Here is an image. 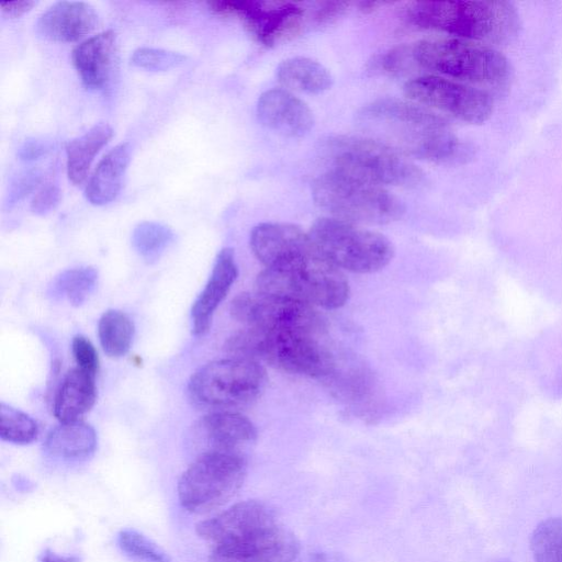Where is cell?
Wrapping results in <instances>:
<instances>
[{"mask_svg": "<svg viewBox=\"0 0 562 562\" xmlns=\"http://www.w3.org/2000/svg\"><path fill=\"white\" fill-rule=\"evenodd\" d=\"M357 123L368 137L405 157L448 165L472 156V148L453 134L442 116L411 100L372 101L358 112Z\"/></svg>", "mask_w": 562, "mask_h": 562, "instance_id": "obj_1", "label": "cell"}, {"mask_svg": "<svg viewBox=\"0 0 562 562\" xmlns=\"http://www.w3.org/2000/svg\"><path fill=\"white\" fill-rule=\"evenodd\" d=\"M415 26L483 44L504 43L519 32L520 19L507 1H422L406 10Z\"/></svg>", "mask_w": 562, "mask_h": 562, "instance_id": "obj_2", "label": "cell"}, {"mask_svg": "<svg viewBox=\"0 0 562 562\" xmlns=\"http://www.w3.org/2000/svg\"><path fill=\"white\" fill-rule=\"evenodd\" d=\"M318 337L303 331L246 327L227 339L225 349L232 357L262 361L289 373L329 378L335 371V359Z\"/></svg>", "mask_w": 562, "mask_h": 562, "instance_id": "obj_3", "label": "cell"}, {"mask_svg": "<svg viewBox=\"0 0 562 562\" xmlns=\"http://www.w3.org/2000/svg\"><path fill=\"white\" fill-rule=\"evenodd\" d=\"M255 291L286 296L326 310L346 304L350 289L342 270L313 245L276 268H266L256 280Z\"/></svg>", "mask_w": 562, "mask_h": 562, "instance_id": "obj_4", "label": "cell"}, {"mask_svg": "<svg viewBox=\"0 0 562 562\" xmlns=\"http://www.w3.org/2000/svg\"><path fill=\"white\" fill-rule=\"evenodd\" d=\"M412 46L415 65L467 85L501 87L512 77L509 60L494 47L458 37L430 38Z\"/></svg>", "mask_w": 562, "mask_h": 562, "instance_id": "obj_5", "label": "cell"}, {"mask_svg": "<svg viewBox=\"0 0 562 562\" xmlns=\"http://www.w3.org/2000/svg\"><path fill=\"white\" fill-rule=\"evenodd\" d=\"M312 195L331 217L356 225L389 224L405 213L403 202L385 188L334 169L314 180Z\"/></svg>", "mask_w": 562, "mask_h": 562, "instance_id": "obj_6", "label": "cell"}, {"mask_svg": "<svg viewBox=\"0 0 562 562\" xmlns=\"http://www.w3.org/2000/svg\"><path fill=\"white\" fill-rule=\"evenodd\" d=\"M334 170L375 186L417 188L425 175L414 162L370 137L335 136L327 140Z\"/></svg>", "mask_w": 562, "mask_h": 562, "instance_id": "obj_7", "label": "cell"}, {"mask_svg": "<svg viewBox=\"0 0 562 562\" xmlns=\"http://www.w3.org/2000/svg\"><path fill=\"white\" fill-rule=\"evenodd\" d=\"M266 384L260 362L231 357L200 367L189 380L188 394L195 405L212 412L234 411L256 401Z\"/></svg>", "mask_w": 562, "mask_h": 562, "instance_id": "obj_8", "label": "cell"}, {"mask_svg": "<svg viewBox=\"0 0 562 562\" xmlns=\"http://www.w3.org/2000/svg\"><path fill=\"white\" fill-rule=\"evenodd\" d=\"M308 235L318 252L340 270L373 273L394 256V247L384 235L334 217L315 221Z\"/></svg>", "mask_w": 562, "mask_h": 562, "instance_id": "obj_9", "label": "cell"}, {"mask_svg": "<svg viewBox=\"0 0 562 562\" xmlns=\"http://www.w3.org/2000/svg\"><path fill=\"white\" fill-rule=\"evenodd\" d=\"M247 464L241 453H200L178 482L181 506L192 514H206L224 506L243 486Z\"/></svg>", "mask_w": 562, "mask_h": 562, "instance_id": "obj_10", "label": "cell"}, {"mask_svg": "<svg viewBox=\"0 0 562 562\" xmlns=\"http://www.w3.org/2000/svg\"><path fill=\"white\" fill-rule=\"evenodd\" d=\"M229 312L246 327L316 335L324 330L323 319L314 306L286 296L256 291L239 293L232 300Z\"/></svg>", "mask_w": 562, "mask_h": 562, "instance_id": "obj_11", "label": "cell"}, {"mask_svg": "<svg viewBox=\"0 0 562 562\" xmlns=\"http://www.w3.org/2000/svg\"><path fill=\"white\" fill-rule=\"evenodd\" d=\"M403 90L408 100L471 124L485 122L493 112L485 90L436 75L408 80Z\"/></svg>", "mask_w": 562, "mask_h": 562, "instance_id": "obj_12", "label": "cell"}, {"mask_svg": "<svg viewBox=\"0 0 562 562\" xmlns=\"http://www.w3.org/2000/svg\"><path fill=\"white\" fill-rule=\"evenodd\" d=\"M207 7L224 18H239L249 32L267 47L295 37L302 31L305 11L284 1H209Z\"/></svg>", "mask_w": 562, "mask_h": 562, "instance_id": "obj_13", "label": "cell"}, {"mask_svg": "<svg viewBox=\"0 0 562 562\" xmlns=\"http://www.w3.org/2000/svg\"><path fill=\"white\" fill-rule=\"evenodd\" d=\"M279 525L276 513L268 504L248 499L200 521L195 530L214 548L254 539Z\"/></svg>", "mask_w": 562, "mask_h": 562, "instance_id": "obj_14", "label": "cell"}, {"mask_svg": "<svg viewBox=\"0 0 562 562\" xmlns=\"http://www.w3.org/2000/svg\"><path fill=\"white\" fill-rule=\"evenodd\" d=\"M193 439L203 452L241 453L257 439L252 422L235 411H215L202 416L193 425Z\"/></svg>", "mask_w": 562, "mask_h": 562, "instance_id": "obj_15", "label": "cell"}, {"mask_svg": "<svg viewBox=\"0 0 562 562\" xmlns=\"http://www.w3.org/2000/svg\"><path fill=\"white\" fill-rule=\"evenodd\" d=\"M299 551L295 536L279 525L254 539L214 547L207 562H293Z\"/></svg>", "mask_w": 562, "mask_h": 562, "instance_id": "obj_16", "label": "cell"}, {"mask_svg": "<svg viewBox=\"0 0 562 562\" xmlns=\"http://www.w3.org/2000/svg\"><path fill=\"white\" fill-rule=\"evenodd\" d=\"M257 115L267 128L292 138L305 136L314 125L308 105L286 89L265 91L257 102Z\"/></svg>", "mask_w": 562, "mask_h": 562, "instance_id": "obj_17", "label": "cell"}, {"mask_svg": "<svg viewBox=\"0 0 562 562\" xmlns=\"http://www.w3.org/2000/svg\"><path fill=\"white\" fill-rule=\"evenodd\" d=\"M308 233L288 223H261L250 233V248L266 267H278L312 247Z\"/></svg>", "mask_w": 562, "mask_h": 562, "instance_id": "obj_18", "label": "cell"}, {"mask_svg": "<svg viewBox=\"0 0 562 562\" xmlns=\"http://www.w3.org/2000/svg\"><path fill=\"white\" fill-rule=\"evenodd\" d=\"M98 24L94 8L83 1H58L41 14L36 31L55 42H76L92 32Z\"/></svg>", "mask_w": 562, "mask_h": 562, "instance_id": "obj_19", "label": "cell"}, {"mask_svg": "<svg viewBox=\"0 0 562 562\" xmlns=\"http://www.w3.org/2000/svg\"><path fill=\"white\" fill-rule=\"evenodd\" d=\"M238 274L234 250L223 248L215 259L210 278L191 308L192 331L200 336L211 325L212 316L226 297Z\"/></svg>", "mask_w": 562, "mask_h": 562, "instance_id": "obj_20", "label": "cell"}, {"mask_svg": "<svg viewBox=\"0 0 562 562\" xmlns=\"http://www.w3.org/2000/svg\"><path fill=\"white\" fill-rule=\"evenodd\" d=\"M116 56V36L104 31L78 44L71 54L81 81L89 89L105 88L112 77Z\"/></svg>", "mask_w": 562, "mask_h": 562, "instance_id": "obj_21", "label": "cell"}, {"mask_svg": "<svg viewBox=\"0 0 562 562\" xmlns=\"http://www.w3.org/2000/svg\"><path fill=\"white\" fill-rule=\"evenodd\" d=\"M131 154L132 146L125 142L116 145L100 160L86 187V198L91 204L105 205L117 196Z\"/></svg>", "mask_w": 562, "mask_h": 562, "instance_id": "obj_22", "label": "cell"}, {"mask_svg": "<svg viewBox=\"0 0 562 562\" xmlns=\"http://www.w3.org/2000/svg\"><path fill=\"white\" fill-rule=\"evenodd\" d=\"M95 448V430L81 420L60 423L48 432L44 442L48 457L65 462L83 461Z\"/></svg>", "mask_w": 562, "mask_h": 562, "instance_id": "obj_23", "label": "cell"}, {"mask_svg": "<svg viewBox=\"0 0 562 562\" xmlns=\"http://www.w3.org/2000/svg\"><path fill=\"white\" fill-rule=\"evenodd\" d=\"M95 375L79 368L64 378L54 401V415L60 423L79 420L97 397Z\"/></svg>", "mask_w": 562, "mask_h": 562, "instance_id": "obj_24", "label": "cell"}, {"mask_svg": "<svg viewBox=\"0 0 562 562\" xmlns=\"http://www.w3.org/2000/svg\"><path fill=\"white\" fill-rule=\"evenodd\" d=\"M279 82L289 89L308 94H319L330 89L333 77L321 63L307 57H292L277 68Z\"/></svg>", "mask_w": 562, "mask_h": 562, "instance_id": "obj_25", "label": "cell"}, {"mask_svg": "<svg viewBox=\"0 0 562 562\" xmlns=\"http://www.w3.org/2000/svg\"><path fill=\"white\" fill-rule=\"evenodd\" d=\"M112 135V127L100 122L66 144L67 175L74 184L83 182L95 155Z\"/></svg>", "mask_w": 562, "mask_h": 562, "instance_id": "obj_26", "label": "cell"}, {"mask_svg": "<svg viewBox=\"0 0 562 562\" xmlns=\"http://www.w3.org/2000/svg\"><path fill=\"white\" fill-rule=\"evenodd\" d=\"M134 324L130 316L119 310H108L98 324V335L103 351L112 358L127 353L134 337Z\"/></svg>", "mask_w": 562, "mask_h": 562, "instance_id": "obj_27", "label": "cell"}, {"mask_svg": "<svg viewBox=\"0 0 562 562\" xmlns=\"http://www.w3.org/2000/svg\"><path fill=\"white\" fill-rule=\"evenodd\" d=\"M98 282V272L91 267L66 270L52 285V295L66 299L71 305H81L93 292Z\"/></svg>", "mask_w": 562, "mask_h": 562, "instance_id": "obj_28", "label": "cell"}, {"mask_svg": "<svg viewBox=\"0 0 562 562\" xmlns=\"http://www.w3.org/2000/svg\"><path fill=\"white\" fill-rule=\"evenodd\" d=\"M535 562H562V518L540 521L530 537Z\"/></svg>", "mask_w": 562, "mask_h": 562, "instance_id": "obj_29", "label": "cell"}, {"mask_svg": "<svg viewBox=\"0 0 562 562\" xmlns=\"http://www.w3.org/2000/svg\"><path fill=\"white\" fill-rule=\"evenodd\" d=\"M173 232L157 222H142L132 233V245L136 252L146 261L157 260L173 241Z\"/></svg>", "mask_w": 562, "mask_h": 562, "instance_id": "obj_30", "label": "cell"}, {"mask_svg": "<svg viewBox=\"0 0 562 562\" xmlns=\"http://www.w3.org/2000/svg\"><path fill=\"white\" fill-rule=\"evenodd\" d=\"M38 434L37 423L26 413L3 402L0 404V437L2 440L26 445Z\"/></svg>", "mask_w": 562, "mask_h": 562, "instance_id": "obj_31", "label": "cell"}, {"mask_svg": "<svg viewBox=\"0 0 562 562\" xmlns=\"http://www.w3.org/2000/svg\"><path fill=\"white\" fill-rule=\"evenodd\" d=\"M117 542L121 550L136 562H171L164 549L135 529L121 530Z\"/></svg>", "mask_w": 562, "mask_h": 562, "instance_id": "obj_32", "label": "cell"}, {"mask_svg": "<svg viewBox=\"0 0 562 562\" xmlns=\"http://www.w3.org/2000/svg\"><path fill=\"white\" fill-rule=\"evenodd\" d=\"M187 57L180 53L154 47H140L133 52L131 63L150 71H166L178 67Z\"/></svg>", "mask_w": 562, "mask_h": 562, "instance_id": "obj_33", "label": "cell"}, {"mask_svg": "<svg viewBox=\"0 0 562 562\" xmlns=\"http://www.w3.org/2000/svg\"><path fill=\"white\" fill-rule=\"evenodd\" d=\"M415 64L412 57V46H398L375 56L369 63V70L384 76H398Z\"/></svg>", "mask_w": 562, "mask_h": 562, "instance_id": "obj_34", "label": "cell"}, {"mask_svg": "<svg viewBox=\"0 0 562 562\" xmlns=\"http://www.w3.org/2000/svg\"><path fill=\"white\" fill-rule=\"evenodd\" d=\"M71 350L77 368L95 375L99 369V358L92 342L87 337L77 335L72 339Z\"/></svg>", "mask_w": 562, "mask_h": 562, "instance_id": "obj_35", "label": "cell"}, {"mask_svg": "<svg viewBox=\"0 0 562 562\" xmlns=\"http://www.w3.org/2000/svg\"><path fill=\"white\" fill-rule=\"evenodd\" d=\"M60 200V191L57 186L47 183L34 196L31 209L38 215H44L54 210Z\"/></svg>", "mask_w": 562, "mask_h": 562, "instance_id": "obj_36", "label": "cell"}, {"mask_svg": "<svg viewBox=\"0 0 562 562\" xmlns=\"http://www.w3.org/2000/svg\"><path fill=\"white\" fill-rule=\"evenodd\" d=\"M40 181V175L36 171H26L22 173L11 186L9 193V204L15 203L24 198L30 191L36 187Z\"/></svg>", "mask_w": 562, "mask_h": 562, "instance_id": "obj_37", "label": "cell"}, {"mask_svg": "<svg viewBox=\"0 0 562 562\" xmlns=\"http://www.w3.org/2000/svg\"><path fill=\"white\" fill-rule=\"evenodd\" d=\"M346 1H326L322 2L314 12V21L317 24H327L340 16L348 8Z\"/></svg>", "mask_w": 562, "mask_h": 562, "instance_id": "obj_38", "label": "cell"}, {"mask_svg": "<svg viewBox=\"0 0 562 562\" xmlns=\"http://www.w3.org/2000/svg\"><path fill=\"white\" fill-rule=\"evenodd\" d=\"M46 150L45 143L38 139H27L19 149V157L22 160H34L43 156Z\"/></svg>", "mask_w": 562, "mask_h": 562, "instance_id": "obj_39", "label": "cell"}, {"mask_svg": "<svg viewBox=\"0 0 562 562\" xmlns=\"http://www.w3.org/2000/svg\"><path fill=\"white\" fill-rule=\"evenodd\" d=\"M36 4L33 0L8 1L1 2L2 11L9 16L19 18L25 12L30 11Z\"/></svg>", "mask_w": 562, "mask_h": 562, "instance_id": "obj_40", "label": "cell"}, {"mask_svg": "<svg viewBox=\"0 0 562 562\" xmlns=\"http://www.w3.org/2000/svg\"><path fill=\"white\" fill-rule=\"evenodd\" d=\"M41 562H80L78 557H64L59 555L52 550L47 549L41 557Z\"/></svg>", "mask_w": 562, "mask_h": 562, "instance_id": "obj_41", "label": "cell"}, {"mask_svg": "<svg viewBox=\"0 0 562 562\" xmlns=\"http://www.w3.org/2000/svg\"><path fill=\"white\" fill-rule=\"evenodd\" d=\"M387 2L384 1H361L359 2V8L362 12L369 13L376 10L380 5H383Z\"/></svg>", "mask_w": 562, "mask_h": 562, "instance_id": "obj_42", "label": "cell"}, {"mask_svg": "<svg viewBox=\"0 0 562 562\" xmlns=\"http://www.w3.org/2000/svg\"><path fill=\"white\" fill-rule=\"evenodd\" d=\"M311 562H344V561L336 554L322 553V554L317 555Z\"/></svg>", "mask_w": 562, "mask_h": 562, "instance_id": "obj_43", "label": "cell"}, {"mask_svg": "<svg viewBox=\"0 0 562 562\" xmlns=\"http://www.w3.org/2000/svg\"><path fill=\"white\" fill-rule=\"evenodd\" d=\"M496 562H510V561H496Z\"/></svg>", "mask_w": 562, "mask_h": 562, "instance_id": "obj_44", "label": "cell"}]
</instances>
